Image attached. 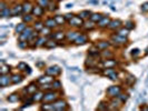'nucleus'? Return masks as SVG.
I'll return each instance as SVG.
<instances>
[{"instance_id": "nucleus-21", "label": "nucleus", "mask_w": 148, "mask_h": 111, "mask_svg": "<svg viewBox=\"0 0 148 111\" xmlns=\"http://www.w3.org/2000/svg\"><path fill=\"white\" fill-rule=\"evenodd\" d=\"M26 88H27V95H29V96H32L35 92L38 91V87L36 84V82H31L29 86L26 87Z\"/></svg>"}, {"instance_id": "nucleus-18", "label": "nucleus", "mask_w": 148, "mask_h": 111, "mask_svg": "<svg viewBox=\"0 0 148 111\" xmlns=\"http://www.w3.org/2000/svg\"><path fill=\"white\" fill-rule=\"evenodd\" d=\"M44 96L45 92H42L41 90H38L37 92H35L32 95V99L35 102H40V101H44Z\"/></svg>"}, {"instance_id": "nucleus-52", "label": "nucleus", "mask_w": 148, "mask_h": 111, "mask_svg": "<svg viewBox=\"0 0 148 111\" xmlns=\"http://www.w3.org/2000/svg\"><path fill=\"white\" fill-rule=\"evenodd\" d=\"M8 6H7V3L5 2V1H1V3H0V9L1 10H3V9H6Z\"/></svg>"}, {"instance_id": "nucleus-48", "label": "nucleus", "mask_w": 148, "mask_h": 111, "mask_svg": "<svg viewBox=\"0 0 148 111\" xmlns=\"http://www.w3.org/2000/svg\"><path fill=\"white\" fill-rule=\"evenodd\" d=\"M139 54H140V50H139V49H137V48H136V49H133V50H132V56H133L134 58L138 57Z\"/></svg>"}, {"instance_id": "nucleus-1", "label": "nucleus", "mask_w": 148, "mask_h": 111, "mask_svg": "<svg viewBox=\"0 0 148 111\" xmlns=\"http://www.w3.org/2000/svg\"><path fill=\"white\" fill-rule=\"evenodd\" d=\"M34 27H30V26H27L26 27V29L22 31L21 33L19 35V40H21V41H28L30 39V37L32 36V33H34Z\"/></svg>"}, {"instance_id": "nucleus-9", "label": "nucleus", "mask_w": 148, "mask_h": 111, "mask_svg": "<svg viewBox=\"0 0 148 111\" xmlns=\"http://www.w3.org/2000/svg\"><path fill=\"white\" fill-rule=\"evenodd\" d=\"M10 83H12V81H11V76H9V74H1V78H0V86H1V88H6Z\"/></svg>"}, {"instance_id": "nucleus-17", "label": "nucleus", "mask_w": 148, "mask_h": 111, "mask_svg": "<svg viewBox=\"0 0 148 111\" xmlns=\"http://www.w3.org/2000/svg\"><path fill=\"white\" fill-rule=\"evenodd\" d=\"M11 12H12V17H16V16H21L22 14H23L22 5H15L14 7H11Z\"/></svg>"}, {"instance_id": "nucleus-2", "label": "nucleus", "mask_w": 148, "mask_h": 111, "mask_svg": "<svg viewBox=\"0 0 148 111\" xmlns=\"http://www.w3.org/2000/svg\"><path fill=\"white\" fill-rule=\"evenodd\" d=\"M58 98V93L55 91V90H49V91H46L44 96V102H55Z\"/></svg>"}, {"instance_id": "nucleus-13", "label": "nucleus", "mask_w": 148, "mask_h": 111, "mask_svg": "<svg viewBox=\"0 0 148 111\" xmlns=\"http://www.w3.org/2000/svg\"><path fill=\"white\" fill-rule=\"evenodd\" d=\"M53 80H55V77L49 76V74H46V76H42V77L38 78L37 82L38 83H41V84H46V83H51Z\"/></svg>"}, {"instance_id": "nucleus-8", "label": "nucleus", "mask_w": 148, "mask_h": 111, "mask_svg": "<svg viewBox=\"0 0 148 111\" xmlns=\"http://www.w3.org/2000/svg\"><path fill=\"white\" fill-rule=\"evenodd\" d=\"M127 37H123V36H119L117 33L112 35L111 36V42H116L117 44H120V46H124V44H127Z\"/></svg>"}, {"instance_id": "nucleus-39", "label": "nucleus", "mask_w": 148, "mask_h": 111, "mask_svg": "<svg viewBox=\"0 0 148 111\" xmlns=\"http://www.w3.org/2000/svg\"><path fill=\"white\" fill-rule=\"evenodd\" d=\"M52 87H53V90H60L61 89V82L59 80H57V79H55L53 81L51 82Z\"/></svg>"}, {"instance_id": "nucleus-28", "label": "nucleus", "mask_w": 148, "mask_h": 111, "mask_svg": "<svg viewBox=\"0 0 148 111\" xmlns=\"http://www.w3.org/2000/svg\"><path fill=\"white\" fill-rule=\"evenodd\" d=\"M0 16L1 18H7V17H12V12H11V8L7 7L6 9L0 11Z\"/></svg>"}, {"instance_id": "nucleus-24", "label": "nucleus", "mask_w": 148, "mask_h": 111, "mask_svg": "<svg viewBox=\"0 0 148 111\" xmlns=\"http://www.w3.org/2000/svg\"><path fill=\"white\" fill-rule=\"evenodd\" d=\"M53 18H55V20H56V22H57L58 27L64 26V23L67 21L66 18H65V16H62V15H56V16H53Z\"/></svg>"}, {"instance_id": "nucleus-36", "label": "nucleus", "mask_w": 148, "mask_h": 111, "mask_svg": "<svg viewBox=\"0 0 148 111\" xmlns=\"http://www.w3.org/2000/svg\"><path fill=\"white\" fill-rule=\"evenodd\" d=\"M51 30L52 29H50V28H48V27L45 26L44 28H42V30L40 31V33H41V36H46V37H47V36H50V35L52 33Z\"/></svg>"}, {"instance_id": "nucleus-51", "label": "nucleus", "mask_w": 148, "mask_h": 111, "mask_svg": "<svg viewBox=\"0 0 148 111\" xmlns=\"http://www.w3.org/2000/svg\"><path fill=\"white\" fill-rule=\"evenodd\" d=\"M74 14H66V15H65V18H66V20L67 21H69V20H70V19H73V18H74Z\"/></svg>"}, {"instance_id": "nucleus-49", "label": "nucleus", "mask_w": 148, "mask_h": 111, "mask_svg": "<svg viewBox=\"0 0 148 111\" xmlns=\"http://www.w3.org/2000/svg\"><path fill=\"white\" fill-rule=\"evenodd\" d=\"M108 78H109L110 80H114V81H115V80L118 79V74H117V72H114V74H111L110 76H108Z\"/></svg>"}, {"instance_id": "nucleus-23", "label": "nucleus", "mask_w": 148, "mask_h": 111, "mask_svg": "<svg viewBox=\"0 0 148 111\" xmlns=\"http://www.w3.org/2000/svg\"><path fill=\"white\" fill-rule=\"evenodd\" d=\"M96 46L100 51H103V50H106L107 48L110 47V42L109 41H99L98 44H96Z\"/></svg>"}, {"instance_id": "nucleus-45", "label": "nucleus", "mask_w": 148, "mask_h": 111, "mask_svg": "<svg viewBox=\"0 0 148 111\" xmlns=\"http://www.w3.org/2000/svg\"><path fill=\"white\" fill-rule=\"evenodd\" d=\"M18 47H19L20 49H26L27 47H29L28 41H21V40H19V42H18Z\"/></svg>"}, {"instance_id": "nucleus-22", "label": "nucleus", "mask_w": 148, "mask_h": 111, "mask_svg": "<svg viewBox=\"0 0 148 111\" xmlns=\"http://www.w3.org/2000/svg\"><path fill=\"white\" fill-rule=\"evenodd\" d=\"M103 17H104V16L101 15V14L95 12V14H91V15H90V17H89V20H91V21L95 22V23H98V22L103 19Z\"/></svg>"}, {"instance_id": "nucleus-5", "label": "nucleus", "mask_w": 148, "mask_h": 111, "mask_svg": "<svg viewBox=\"0 0 148 111\" xmlns=\"http://www.w3.org/2000/svg\"><path fill=\"white\" fill-rule=\"evenodd\" d=\"M45 74H49V76H52V77L56 78V77L60 76V74H61V69H60L59 66H51V67H49L48 69H46Z\"/></svg>"}, {"instance_id": "nucleus-7", "label": "nucleus", "mask_w": 148, "mask_h": 111, "mask_svg": "<svg viewBox=\"0 0 148 111\" xmlns=\"http://www.w3.org/2000/svg\"><path fill=\"white\" fill-rule=\"evenodd\" d=\"M45 10H46V8L41 7L40 5H36V6H34L31 14L35 16V18H41L45 14Z\"/></svg>"}, {"instance_id": "nucleus-46", "label": "nucleus", "mask_w": 148, "mask_h": 111, "mask_svg": "<svg viewBox=\"0 0 148 111\" xmlns=\"http://www.w3.org/2000/svg\"><path fill=\"white\" fill-rule=\"evenodd\" d=\"M126 81L128 82V83H129V84H133L134 82L136 81V79H135V77H134L133 74H127Z\"/></svg>"}, {"instance_id": "nucleus-47", "label": "nucleus", "mask_w": 148, "mask_h": 111, "mask_svg": "<svg viewBox=\"0 0 148 111\" xmlns=\"http://www.w3.org/2000/svg\"><path fill=\"white\" fill-rule=\"evenodd\" d=\"M117 98H118V99L121 101V102H123V104H125V102L127 101V99H128V96H127V95H121V93H120Z\"/></svg>"}, {"instance_id": "nucleus-20", "label": "nucleus", "mask_w": 148, "mask_h": 111, "mask_svg": "<svg viewBox=\"0 0 148 111\" xmlns=\"http://www.w3.org/2000/svg\"><path fill=\"white\" fill-rule=\"evenodd\" d=\"M103 66H104V68H115V67L117 66V61H115L112 58L105 59L103 61Z\"/></svg>"}, {"instance_id": "nucleus-40", "label": "nucleus", "mask_w": 148, "mask_h": 111, "mask_svg": "<svg viewBox=\"0 0 148 111\" xmlns=\"http://www.w3.org/2000/svg\"><path fill=\"white\" fill-rule=\"evenodd\" d=\"M50 0H37V5H40L41 7H44L47 9V7L49 6Z\"/></svg>"}, {"instance_id": "nucleus-37", "label": "nucleus", "mask_w": 148, "mask_h": 111, "mask_svg": "<svg viewBox=\"0 0 148 111\" xmlns=\"http://www.w3.org/2000/svg\"><path fill=\"white\" fill-rule=\"evenodd\" d=\"M128 33H129V30L127 29V28H120L119 30H117V35L123 36V37H127Z\"/></svg>"}, {"instance_id": "nucleus-55", "label": "nucleus", "mask_w": 148, "mask_h": 111, "mask_svg": "<svg viewBox=\"0 0 148 111\" xmlns=\"http://www.w3.org/2000/svg\"><path fill=\"white\" fill-rule=\"evenodd\" d=\"M71 7H73V3H68V5H66V8H68V9Z\"/></svg>"}, {"instance_id": "nucleus-25", "label": "nucleus", "mask_w": 148, "mask_h": 111, "mask_svg": "<svg viewBox=\"0 0 148 111\" xmlns=\"http://www.w3.org/2000/svg\"><path fill=\"white\" fill-rule=\"evenodd\" d=\"M95 27H96L95 22H92L91 20H89V21H87V22H84V26H82V28H84L86 31H90V30L95 29Z\"/></svg>"}, {"instance_id": "nucleus-53", "label": "nucleus", "mask_w": 148, "mask_h": 111, "mask_svg": "<svg viewBox=\"0 0 148 111\" xmlns=\"http://www.w3.org/2000/svg\"><path fill=\"white\" fill-rule=\"evenodd\" d=\"M36 65H37V67H41V66H45V62H41V61H39V62H37Z\"/></svg>"}, {"instance_id": "nucleus-3", "label": "nucleus", "mask_w": 148, "mask_h": 111, "mask_svg": "<svg viewBox=\"0 0 148 111\" xmlns=\"http://www.w3.org/2000/svg\"><path fill=\"white\" fill-rule=\"evenodd\" d=\"M106 93L110 98H117L121 93V87L120 86H111L106 90Z\"/></svg>"}, {"instance_id": "nucleus-16", "label": "nucleus", "mask_w": 148, "mask_h": 111, "mask_svg": "<svg viewBox=\"0 0 148 111\" xmlns=\"http://www.w3.org/2000/svg\"><path fill=\"white\" fill-rule=\"evenodd\" d=\"M110 21H111L110 18H109L108 16H104V17H103V19L98 22V27H99V28H101V29H104V28H108V26H109Z\"/></svg>"}, {"instance_id": "nucleus-27", "label": "nucleus", "mask_w": 148, "mask_h": 111, "mask_svg": "<svg viewBox=\"0 0 148 111\" xmlns=\"http://www.w3.org/2000/svg\"><path fill=\"white\" fill-rule=\"evenodd\" d=\"M23 80V76L22 74H12L11 76V81H12V83L14 84H17V83H20V82Z\"/></svg>"}, {"instance_id": "nucleus-33", "label": "nucleus", "mask_w": 148, "mask_h": 111, "mask_svg": "<svg viewBox=\"0 0 148 111\" xmlns=\"http://www.w3.org/2000/svg\"><path fill=\"white\" fill-rule=\"evenodd\" d=\"M100 57L101 58H106V59H110V58H112L114 57V53L110 51V50H103L101 51V53H100Z\"/></svg>"}, {"instance_id": "nucleus-12", "label": "nucleus", "mask_w": 148, "mask_h": 111, "mask_svg": "<svg viewBox=\"0 0 148 111\" xmlns=\"http://www.w3.org/2000/svg\"><path fill=\"white\" fill-rule=\"evenodd\" d=\"M44 23L46 27H48V28H50V29H55V28L58 27V25H57V22H56L53 17H48L44 21Z\"/></svg>"}, {"instance_id": "nucleus-35", "label": "nucleus", "mask_w": 148, "mask_h": 111, "mask_svg": "<svg viewBox=\"0 0 148 111\" xmlns=\"http://www.w3.org/2000/svg\"><path fill=\"white\" fill-rule=\"evenodd\" d=\"M114 72H116V70H115L114 68H104L101 74H103V76H110V74H114Z\"/></svg>"}, {"instance_id": "nucleus-42", "label": "nucleus", "mask_w": 148, "mask_h": 111, "mask_svg": "<svg viewBox=\"0 0 148 111\" xmlns=\"http://www.w3.org/2000/svg\"><path fill=\"white\" fill-rule=\"evenodd\" d=\"M125 28H127L128 30H132L135 28V22L132 21V20H128V21L125 22Z\"/></svg>"}, {"instance_id": "nucleus-38", "label": "nucleus", "mask_w": 148, "mask_h": 111, "mask_svg": "<svg viewBox=\"0 0 148 111\" xmlns=\"http://www.w3.org/2000/svg\"><path fill=\"white\" fill-rule=\"evenodd\" d=\"M90 15H91V11H89V10H84V11H82V12L79 14V16L82 17L84 20H85V19H89Z\"/></svg>"}, {"instance_id": "nucleus-10", "label": "nucleus", "mask_w": 148, "mask_h": 111, "mask_svg": "<svg viewBox=\"0 0 148 111\" xmlns=\"http://www.w3.org/2000/svg\"><path fill=\"white\" fill-rule=\"evenodd\" d=\"M49 38L50 39H55L56 41H61V40H65L66 39V33L64 31H56V32L51 33L49 36Z\"/></svg>"}, {"instance_id": "nucleus-26", "label": "nucleus", "mask_w": 148, "mask_h": 111, "mask_svg": "<svg viewBox=\"0 0 148 111\" xmlns=\"http://www.w3.org/2000/svg\"><path fill=\"white\" fill-rule=\"evenodd\" d=\"M58 41H56L55 39H50V40H47V42L45 44V48H47V49H53V48H56L58 44H57Z\"/></svg>"}, {"instance_id": "nucleus-57", "label": "nucleus", "mask_w": 148, "mask_h": 111, "mask_svg": "<svg viewBox=\"0 0 148 111\" xmlns=\"http://www.w3.org/2000/svg\"><path fill=\"white\" fill-rule=\"evenodd\" d=\"M50 1H60V0H50Z\"/></svg>"}, {"instance_id": "nucleus-14", "label": "nucleus", "mask_w": 148, "mask_h": 111, "mask_svg": "<svg viewBox=\"0 0 148 111\" xmlns=\"http://www.w3.org/2000/svg\"><path fill=\"white\" fill-rule=\"evenodd\" d=\"M80 35V32L76 31V30H73V31H68L66 33V39L70 42H75V40L77 39V37Z\"/></svg>"}, {"instance_id": "nucleus-34", "label": "nucleus", "mask_w": 148, "mask_h": 111, "mask_svg": "<svg viewBox=\"0 0 148 111\" xmlns=\"http://www.w3.org/2000/svg\"><path fill=\"white\" fill-rule=\"evenodd\" d=\"M47 42V39L45 38V36H39V38L37 39V47H45V44Z\"/></svg>"}, {"instance_id": "nucleus-31", "label": "nucleus", "mask_w": 148, "mask_h": 111, "mask_svg": "<svg viewBox=\"0 0 148 111\" xmlns=\"http://www.w3.org/2000/svg\"><path fill=\"white\" fill-rule=\"evenodd\" d=\"M34 19H35V16L32 14H25V16H22V21L26 22L27 25L34 21Z\"/></svg>"}, {"instance_id": "nucleus-29", "label": "nucleus", "mask_w": 148, "mask_h": 111, "mask_svg": "<svg viewBox=\"0 0 148 111\" xmlns=\"http://www.w3.org/2000/svg\"><path fill=\"white\" fill-rule=\"evenodd\" d=\"M26 27H27V23L26 22H20V23H18L17 26H16V28H15V30H16V33H18V35H20L23 30L26 29Z\"/></svg>"}, {"instance_id": "nucleus-32", "label": "nucleus", "mask_w": 148, "mask_h": 111, "mask_svg": "<svg viewBox=\"0 0 148 111\" xmlns=\"http://www.w3.org/2000/svg\"><path fill=\"white\" fill-rule=\"evenodd\" d=\"M45 27V23L42 21H40V20H36V21L34 22V29L38 31V32H40L42 28Z\"/></svg>"}, {"instance_id": "nucleus-50", "label": "nucleus", "mask_w": 148, "mask_h": 111, "mask_svg": "<svg viewBox=\"0 0 148 111\" xmlns=\"http://www.w3.org/2000/svg\"><path fill=\"white\" fill-rule=\"evenodd\" d=\"M141 11L143 12H148V2H145L141 5Z\"/></svg>"}, {"instance_id": "nucleus-30", "label": "nucleus", "mask_w": 148, "mask_h": 111, "mask_svg": "<svg viewBox=\"0 0 148 111\" xmlns=\"http://www.w3.org/2000/svg\"><path fill=\"white\" fill-rule=\"evenodd\" d=\"M20 95L19 93H11L7 97V100L9 102H18L20 100Z\"/></svg>"}, {"instance_id": "nucleus-19", "label": "nucleus", "mask_w": 148, "mask_h": 111, "mask_svg": "<svg viewBox=\"0 0 148 111\" xmlns=\"http://www.w3.org/2000/svg\"><path fill=\"white\" fill-rule=\"evenodd\" d=\"M22 9H23V14H31L34 6H32V3L30 1H25L22 3Z\"/></svg>"}, {"instance_id": "nucleus-6", "label": "nucleus", "mask_w": 148, "mask_h": 111, "mask_svg": "<svg viewBox=\"0 0 148 111\" xmlns=\"http://www.w3.org/2000/svg\"><path fill=\"white\" fill-rule=\"evenodd\" d=\"M53 104V107H55V110H66L68 109V104H67L66 101H64L62 99H57L55 102H52Z\"/></svg>"}, {"instance_id": "nucleus-11", "label": "nucleus", "mask_w": 148, "mask_h": 111, "mask_svg": "<svg viewBox=\"0 0 148 111\" xmlns=\"http://www.w3.org/2000/svg\"><path fill=\"white\" fill-rule=\"evenodd\" d=\"M123 27V22L120 21L119 19H116V20H111L109 26H108V29L112 30V31H116V30H119Z\"/></svg>"}, {"instance_id": "nucleus-43", "label": "nucleus", "mask_w": 148, "mask_h": 111, "mask_svg": "<svg viewBox=\"0 0 148 111\" xmlns=\"http://www.w3.org/2000/svg\"><path fill=\"white\" fill-rule=\"evenodd\" d=\"M97 109H98V110H107V109H109V106H108V104H106V102L101 101V102L99 104V106H98Z\"/></svg>"}, {"instance_id": "nucleus-15", "label": "nucleus", "mask_w": 148, "mask_h": 111, "mask_svg": "<svg viewBox=\"0 0 148 111\" xmlns=\"http://www.w3.org/2000/svg\"><path fill=\"white\" fill-rule=\"evenodd\" d=\"M88 42V36L86 35V33H80L77 39L75 40V44H77V46H79V44H85Z\"/></svg>"}, {"instance_id": "nucleus-54", "label": "nucleus", "mask_w": 148, "mask_h": 111, "mask_svg": "<svg viewBox=\"0 0 148 111\" xmlns=\"http://www.w3.org/2000/svg\"><path fill=\"white\" fill-rule=\"evenodd\" d=\"M90 3H98V0H91V1H89Z\"/></svg>"}, {"instance_id": "nucleus-4", "label": "nucleus", "mask_w": 148, "mask_h": 111, "mask_svg": "<svg viewBox=\"0 0 148 111\" xmlns=\"http://www.w3.org/2000/svg\"><path fill=\"white\" fill-rule=\"evenodd\" d=\"M69 26L70 27H74V28H82L84 26V19H82L80 16H74L73 19H70L69 21Z\"/></svg>"}, {"instance_id": "nucleus-56", "label": "nucleus", "mask_w": 148, "mask_h": 111, "mask_svg": "<svg viewBox=\"0 0 148 111\" xmlns=\"http://www.w3.org/2000/svg\"><path fill=\"white\" fill-rule=\"evenodd\" d=\"M146 54H148V48L146 49Z\"/></svg>"}, {"instance_id": "nucleus-44", "label": "nucleus", "mask_w": 148, "mask_h": 111, "mask_svg": "<svg viewBox=\"0 0 148 111\" xmlns=\"http://www.w3.org/2000/svg\"><path fill=\"white\" fill-rule=\"evenodd\" d=\"M28 65L27 63H25V62H19L18 63V66H17V68L19 69V70H21V71H26V69L28 68Z\"/></svg>"}, {"instance_id": "nucleus-41", "label": "nucleus", "mask_w": 148, "mask_h": 111, "mask_svg": "<svg viewBox=\"0 0 148 111\" xmlns=\"http://www.w3.org/2000/svg\"><path fill=\"white\" fill-rule=\"evenodd\" d=\"M9 72H10V67H9V66H6V65H2L0 74H8Z\"/></svg>"}]
</instances>
